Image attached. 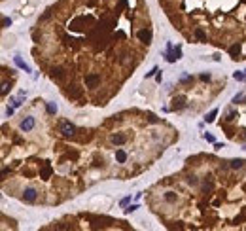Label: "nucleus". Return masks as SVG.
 Listing matches in <instances>:
<instances>
[{
	"instance_id": "obj_24",
	"label": "nucleus",
	"mask_w": 246,
	"mask_h": 231,
	"mask_svg": "<svg viewBox=\"0 0 246 231\" xmlns=\"http://www.w3.org/2000/svg\"><path fill=\"white\" fill-rule=\"evenodd\" d=\"M137 209H138L137 205H131V207H127V209H125V212H127V214H131V212H134Z\"/></svg>"
},
{
	"instance_id": "obj_11",
	"label": "nucleus",
	"mask_w": 246,
	"mask_h": 231,
	"mask_svg": "<svg viewBox=\"0 0 246 231\" xmlns=\"http://www.w3.org/2000/svg\"><path fill=\"white\" fill-rule=\"evenodd\" d=\"M116 159H118L119 163H125V159H127V154H125L123 150H118V152H116Z\"/></svg>"
},
{
	"instance_id": "obj_20",
	"label": "nucleus",
	"mask_w": 246,
	"mask_h": 231,
	"mask_svg": "<svg viewBox=\"0 0 246 231\" xmlns=\"http://www.w3.org/2000/svg\"><path fill=\"white\" fill-rule=\"evenodd\" d=\"M246 99V95L244 93H239V95H235L233 97V102H241V100H244Z\"/></svg>"
},
{
	"instance_id": "obj_5",
	"label": "nucleus",
	"mask_w": 246,
	"mask_h": 231,
	"mask_svg": "<svg viewBox=\"0 0 246 231\" xmlns=\"http://www.w3.org/2000/svg\"><path fill=\"white\" fill-rule=\"evenodd\" d=\"M99 82H100L99 74H87V76H85V83L89 87H97V85H99Z\"/></svg>"
},
{
	"instance_id": "obj_23",
	"label": "nucleus",
	"mask_w": 246,
	"mask_h": 231,
	"mask_svg": "<svg viewBox=\"0 0 246 231\" xmlns=\"http://www.w3.org/2000/svg\"><path fill=\"white\" fill-rule=\"evenodd\" d=\"M129 203H131V197H123L119 205H121V207H129Z\"/></svg>"
},
{
	"instance_id": "obj_17",
	"label": "nucleus",
	"mask_w": 246,
	"mask_h": 231,
	"mask_svg": "<svg viewBox=\"0 0 246 231\" xmlns=\"http://www.w3.org/2000/svg\"><path fill=\"white\" fill-rule=\"evenodd\" d=\"M212 182H205V184H203V191H205V193H210V191H212Z\"/></svg>"
},
{
	"instance_id": "obj_4",
	"label": "nucleus",
	"mask_w": 246,
	"mask_h": 231,
	"mask_svg": "<svg viewBox=\"0 0 246 231\" xmlns=\"http://www.w3.org/2000/svg\"><path fill=\"white\" fill-rule=\"evenodd\" d=\"M61 133H63L64 136H74L76 127H74L72 123H63V125H61Z\"/></svg>"
},
{
	"instance_id": "obj_12",
	"label": "nucleus",
	"mask_w": 246,
	"mask_h": 231,
	"mask_svg": "<svg viewBox=\"0 0 246 231\" xmlns=\"http://www.w3.org/2000/svg\"><path fill=\"white\" fill-rule=\"evenodd\" d=\"M165 201H167V203H174V201H176V193H174V191H167V193H165Z\"/></svg>"
},
{
	"instance_id": "obj_1",
	"label": "nucleus",
	"mask_w": 246,
	"mask_h": 231,
	"mask_svg": "<svg viewBox=\"0 0 246 231\" xmlns=\"http://www.w3.org/2000/svg\"><path fill=\"white\" fill-rule=\"evenodd\" d=\"M151 36H153V34H151L150 28H142V30H138V40L144 42V44H150V42H151Z\"/></svg>"
},
{
	"instance_id": "obj_26",
	"label": "nucleus",
	"mask_w": 246,
	"mask_h": 231,
	"mask_svg": "<svg viewBox=\"0 0 246 231\" xmlns=\"http://www.w3.org/2000/svg\"><path fill=\"white\" fill-rule=\"evenodd\" d=\"M8 87H9V83H8V82L2 83V95H6V93H8Z\"/></svg>"
},
{
	"instance_id": "obj_6",
	"label": "nucleus",
	"mask_w": 246,
	"mask_h": 231,
	"mask_svg": "<svg viewBox=\"0 0 246 231\" xmlns=\"http://www.w3.org/2000/svg\"><path fill=\"white\" fill-rule=\"evenodd\" d=\"M32 127H34V118H30V116H28V118H25L23 121H21V131H30Z\"/></svg>"
},
{
	"instance_id": "obj_19",
	"label": "nucleus",
	"mask_w": 246,
	"mask_h": 231,
	"mask_svg": "<svg viewBox=\"0 0 246 231\" xmlns=\"http://www.w3.org/2000/svg\"><path fill=\"white\" fill-rule=\"evenodd\" d=\"M47 112L55 114V112H57V104H55V102H47Z\"/></svg>"
},
{
	"instance_id": "obj_16",
	"label": "nucleus",
	"mask_w": 246,
	"mask_h": 231,
	"mask_svg": "<svg viewBox=\"0 0 246 231\" xmlns=\"http://www.w3.org/2000/svg\"><path fill=\"white\" fill-rule=\"evenodd\" d=\"M186 182L189 184V186H195V184H197L199 180H197V176H195V174H189V176L186 178Z\"/></svg>"
},
{
	"instance_id": "obj_2",
	"label": "nucleus",
	"mask_w": 246,
	"mask_h": 231,
	"mask_svg": "<svg viewBox=\"0 0 246 231\" xmlns=\"http://www.w3.org/2000/svg\"><path fill=\"white\" fill-rule=\"evenodd\" d=\"M23 201H27V203H34V201H36V190L27 188V190L23 191Z\"/></svg>"
},
{
	"instance_id": "obj_25",
	"label": "nucleus",
	"mask_w": 246,
	"mask_h": 231,
	"mask_svg": "<svg viewBox=\"0 0 246 231\" xmlns=\"http://www.w3.org/2000/svg\"><path fill=\"white\" fill-rule=\"evenodd\" d=\"M2 25H4V27H9V25H11V19H9V17H4V19H2Z\"/></svg>"
},
{
	"instance_id": "obj_18",
	"label": "nucleus",
	"mask_w": 246,
	"mask_h": 231,
	"mask_svg": "<svg viewBox=\"0 0 246 231\" xmlns=\"http://www.w3.org/2000/svg\"><path fill=\"white\" fill-rule=\"evenodd\" d=\"M15 64H17V66H21V68H25V70H27V72H28V70H30V68H28V66H27V64H25V63H23V61L19 59V57H15Z\"/></svg>"
},
{
	"instance_id": "obj_30",
	"label": "nucleus",
	"mask_w": 246,
	"mask_h": 231,
	"mask_svg": "<svg viewBox=\"0 0 246 231\" xmlns=\"http://www.w3.org/2000/svg\"><path fill=\"white\" fill-rule=\"evenodd\" d=\"M201 80H203V82H208V80H210V74H201Z\"/></svg>"
},
{
	"instance_id": "obj_15",
	"label": "nucleus",
	"mask_w": 246,
	"mask_h": 231,
	"mask_svg": "<svg viewBox=\"0 0 246 231\" xmlns=\"http://www.w3.org/2000/svg\"><path fill=\"white\" fill-rule=\"evenodd\" d=\"M216 116H218V110H212V112H210L208 116L205 118V119H206V123H212V121L216 119Z\"/></svg>"
},
{
	"instance_id": "obj_28",
	"label": "nucleus",
	"mask_w": 246,
	"mask_h": 231,
	"mask_svg": "<svg viewBox=\"0 0 246 231\" xmlns=\"http://www.w3.org/2000/svg\"><path fill=\"white\" fill-rule=\"evenodd\" d=\"M203 138H205V140H208V142H214V136H212V135H206V133L203 135Z\"/></svg>"
},
{
	"instance_id": "obj_29",
	"label": "nucleus",
	"mask_w": 246,
	"mask_h": 231,
	"mask_svg": "<svg viewBox=\"0 0 246 231\" xmlns=\"http://www.w3.org/2000/svg\"><path fill=\"white\" fill-rule=\"evenodd\" d=\"M155 72H159V70H157V68H151L150 72H146V78H151V76H153Z\"/></svg>"
},
{
	"instance_id": "obj_22",
	"label": "nucleus",
	"mask_w": 246,
	"mask_h": 231,
	"mask_svg": "<svg viewBox=\"0 0 246 231\" xmlns=\"http://www.w3.org/2000/svg\"><path fill=\"white\" fill-rule=\"evenodd\" d=\"M68 95H72L74 99H78V97H80V91H78V89H74V85H72V87L68 89Z\"/></svg>"
},
{
	"instance_id": "obj_14",
	"label": "nucleus",
	"mask_w": 246,
	"mask_h": 231,
	"mask_svg": "<svg viewBox=\"0 0 246 231\" xmlns=\"http://www.w3.org/2000/svg\"><path fill=\"white\" fill-rule=\"evenodd\" d=\"M195 38L197 40H206V34L203 28H195Z\"/></svg>"
},
{
	"instance_id": "obj_31",
	"label": "nucleus",
	"mask_w": 246,
	"mask_h": 231,
	"mask_svg": "<svg viewBox=\"0 0 246 231\" xmlns=\"http://www.w3.org/2000/svg\"><path fill=\"white\" fill-rule=\"evenodd\" d=\"M214 148H216V150H222L223 144H220V142H214Z\"/></svg>"
},
{
	"instance_id": "obj_8",
	"label": "nucleus",
	"mask_w": 246,
	"mask_h": 231,
	"mask_svg": "<svg viewBox=\"0 0 246 231\" xmlns=\"http://www.w3.org/2000/svg\"><path fill=\"white\" fill-rule=\"evenodd\" d=\"M51 78H53V80H63L64 78V70L63 68H51Z\"/></svg>"
},
{
	"instance_id": "obj_10",
	"label": "nucleus",
	"mask_w": 246,
	"mask_h": 231,
	"mask_svg": "<svg viewBox=\"0 0 246 231\" xmlns=\"http://www.w3.org/2000/svg\"><path fill=\"white\" fill-rule=\"evenodd\" d=\"M244 163H246L244 159H233V161H229V167L231 169H241Z\"/></svg>"
},
{
	"instance_id": "obj_3",
	"label": "nucleus",
	"mask_w": 246,
	"mask_h": 231,
	"mask_svg": "<svg viewBox=\"0 0 246 231\" xmlns=\"http://www.w3.org/2000/svg\"><path fill=\"white\" fill-rule=\"evenodd\" d=\"M110 142H112V144H116V146H121V144H125V142H127V136L121 135V133H116V135L110 136Z\"/></svg>"
},
{
	"instance_id": "obj_32",
	"label": "nucleus",
	"mask_w": 246,
	"mask_h": 231,
	"mask_svg": "<svg viewBox=\"0 0 246 231\" xmlns=\"http://www.w3.org/2000/svg\"><path fill=\"white\" fill-rule=\"evenodd\" d=\"M233 119H235V114L231 112V114H229V116H227V121H233Z\"/></svg>"
},
{
	"instance_id": "obj_21",
	"label": "nucleus",
	"mask_w": 246,
	"mask_h": 231,
	"mask_svg": "<svg viewBox=\"0 0 246 231\" xmlns=\"http://www.w3.org/2000/svg\"><path fill=\"white\" fill-rule=\"evenodd\" d=\"M233 78L241 82V80H244V78H246V72H235V74H233Z\"/></svg>"
},
{
	"instance_id": "obj_13",
	"label": "nucleus",
	"mask_w": 246,
	"mask_h": 231,
	"mask_svg": "<svg viewBox=\"0 0 246 231\" xmlns=\"http://www.w3.org/2000/svg\"><path fill=\"white\" fill-rule=\"evenodd\" d=\"M49 174H51V165H46V167L42 169L40 176H42V178H49Z\"/></svg>"
},
{
	"instance_id": "obj_27",
	"label": "nucleus",
	"mask_w": 246,
	"mask_h": 231,
	"mask_svg": "<svg viewBox=\"0 0 246 231\" xmlns=\"http://www.w3.org/2000/svg\"><path fill=\"white\" fill-rule=\"evenodd\" d=\"M148 121H150V123H157V121H159V119L155 118L153 114H150V116H148Z\"/></svg>"
},
{
	"instance_id": "obj_7",
	"label": "nucleus",
	"mask_w": 246,
	"mask_h": 231,
	"mask_svg": "<svg viewBox=\"0 0 246 231\" xmlns=\"http://www.w3.org/2000/svg\"><path fill=\"white\" fill-rule=\"evenodd\" d=\"M172 108L174 110H180V108H186V97H176V99L172 100Z\"/></svg>"
},
{
	"instance_id": "obj_9",
	"label": "nucleus",
	"mask_w": 246,
	"mask_h": 231,
	"mask_svg": "<svg viewBox=\"0 0 246 231\" xmlns=\"http://www.w3.org/2000/svg\"><path fill=\"white\" fill-rule=\"evenodd\" d=\"M229 53H231L233 59H239V55H241V45H239V44L231 45V47H229Z\"/></svg>"
}]
</instances>
